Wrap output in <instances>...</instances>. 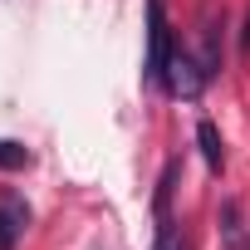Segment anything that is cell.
Returning <instances> with one entry per match:
<instances>
[{
    "mask_svg": "<svg viewBox=\"0 0 250 250\" xmlns=\"http://www.w3.org/2000/svg\"><path fill=\"white\" fill-rule=\"evenodd\" d=\"M167 54H172L167 10H162V0H147V64H143V74H147L152 83L167 79Z\"/></svg>",
    "mask_w": 250,
    "mask_h": 250,
    "instance_id": "1",
    "label": "cell"
},
{
    "mask_svg": "<svg viewBox=\"0 0 250 250\" xmlns=\"http://www.w3.org/2000/svg\"><path fill=\"white\" fill-rule=\"evenodd\" d=\"M206 79H211L206 64H196L187 49H172V54H167V79H162L167 93H177V98H201Z\"/></svg>",
    "mask_w": 250,
    "mask_h": 250,
    "instance_id": "2",
    "label": "cell"
},
{
    "mask_svg": "<svg viewBox=\"0 0 250 250\" xmlns=\"http://www.w3.org/2000/svg\"><path fill=\"white\" fill-rule=\"evenodd\" d=\"M25 226H30V206L20 196H0V250H15Z\"/></svg>",
    "mask_w": 250,
    "mask_h": 250,
    "instance_id": "3",
    "label": "cell"
},
{
    "mask_svg": "<svg viewBox=\"0 0 250 250\" xmlns=\"http://www.w3.org/2000/svg\"><path fill=\"white\" fill-rule=\"evenodd\" d=\"M196 147H201V157H206V167L211 172H221L226 167V143H221V133H216V123H196Z\"/></svg>",
    "mask_w": 250,
    "mask_h": 250,
    "instance_id": "4",
    "label": "cell"
},
{
    "mask_svg": "<svg viewBox=\"0 0 250 250\" xmlns=\"http://www.w3.org/2000/svg\"><path fill=\"white\" fill-rule=\"evenodd\" d=\"M221 240H226L230 250L245 245V216H240V201H235V196L221 201Z\"/></svg>",
    "mask_w": 250,
    "mask_h": 250,
    "instance_id": "5",
    "label": "cell"
},
{
    "mask_svg": "<svg viewBox=\"0 0 250 250\" xmlns=\"http://www.w3.org/2000/svg\"><path fill=\"white\" fill-rule=\"evenodd\" d=\"M35 157H30V147L25 143H10V138H0V172H20V167H30Z\"/></svg>",
    "mask_w": 250,
    "mask_h": 250,
    "instance_id": "6",
    "label": "cell"
},
{
    "mask_svg": "<svg viewBox=\"0 0 250 250\" xmlns=\"http://www.w3.org/2000/svg\"><path fill=\"white\" fill-rule=\"evenodd\" d=\"M172 187H177V162H167V172H162V182H157V221L172 216Z\"/></svg>",
    "mask_w": 250,
    "mask_h": 250,
    "instance_id": "7",
    "label": "cell"
},
{
    "mask_svg": "<svg viewBox=\"0 0 250 250\" xmlns=\"http://www.w3.org/2000/svg\"><path fill=\"white\" fill-rule=\"evenodd\" d=\"M152 250H187V240H182V230L172 226V216L157 221V240H152Z\"/></svg>",
    "mask_w": 250,
    "mask_h": 250,
    "instance_id": "8",
    "label": "cell"
},
{
    "mask_svg": "<svg viewBox=\"0 0 250 250\" xmlns=\"http://www.w3.org/2000/svg\"><path fill=\"white\" fill-rule=\"evenodd\" d=\"M240 54H250V10H245V30H240Z\"/></svg>",
    "mask_w": 250,
    "mask_h": 250,
    "instance_id": "9",
    "label": "cell"
}]
</instances>
